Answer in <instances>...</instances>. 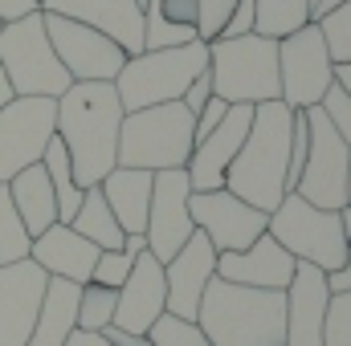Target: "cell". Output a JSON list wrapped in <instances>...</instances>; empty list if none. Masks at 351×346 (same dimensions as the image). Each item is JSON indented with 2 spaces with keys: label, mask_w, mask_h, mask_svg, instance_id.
Listing matches in <instances>:
<instances>
[{
  "label": "cell",
  "mask_w": 351,
  "mask_h": 346,
  "mask_svg": "<svg viewBox=\"0 0 351 346\" xmlns=\"http://www.w3.org/2000/svg\"><path fill=\"white\" fill-rule=\"evenodd\" d=\"M311 8H315V0H311Z\"/></svg>",
  "instance_id": "obj_50"
},
{
  "label": "cell",
  "mask_w": 351,
  "mask_h": 346,
  "mask_svg": "<svg viewBox=\"0 0 351 346\" xmlns=\"http://www.w3.org/2000/svg\"><path fill=\"white\" fill-rule=\"evenodd\" d=\"M319 110L327 114V122L335 127V135H339V139H343V143L351 147V94H348V90L339 86V82H335V86H331L327 94H323Z\"/></svg>",
  "instance_id": "obj_36"
},
{
  "label": "cell",
  "mask_w": 351,
  "mask_h": 346,
  "mask_svg": "<svg viewBox=\"0 0 351 346\" xmlns=\"http://www.w3.org/2000/svg\"><path fill=\"white\" fill-rule=\"evenodd\" d=\"M41 168H45V175H49V187H53V200H58V220H62V224H70V220H74V212H78V204H82V187H78V179H74L70 155H66V147H62V139H58V135L45 143Z\"/></svg>",
  "instance_id": "obj_27"
},
{
  "label": "cell",
  "mask_w": 351,
  "mask_h": 346,
  "mask_svg": "<svg viewBox=\"0 0 351 346\" xmlns=\"http://www.w3.org/2000/svg\"><path fill=\"white\" fill-rule=\"evenodd\" d=\"M114 306H119V289L86 281V285L78 289V330L102 334V330L110 326V318H114Z\"/></svg>",
  "instance_id": "obj_30"
},
{
  "label": "cell",
  "mask_w": 351,
  "mask_h": 346,
  "mask_svg": "<svg viewBox=\"0 0 351 346\" xmlns=\"http://www.w3.org/2000/svg\"><path fill=\"white\" fill-rule=\"evenodd\" d=\"M70 228L78 232V237H86L94 249H123V228H119V220H114V212L106 208V196L98 191V187H86L82 191V204H78V212H74V220H70Z\"/></svg>",
  "instance_id": "obj_26"
},
{
  "label": "cell",
  "mask_w": 351,
  "mask_h": 346,
  "mask_svg": "<svg viewBox=\"0 0 351 346\" xmlns=\"http://www.w3.org/2000/svg\"><path fill=\"white\" fill-rule=\"evenodd\" d=\"M233 8H237V0H196V37L204 45L217 41L225 33V25H229Z\"/></svg>",
  "instance_id": "obj_34"
},
{
  "label": "cell",
  "mask_w": 351,
  "mask_h": 346,
  "mask_svg": "<svg viewBox=\"0 0 351 346\" xmlns=\"http://www.w3.org/2000/svg\"><path fill=\"white\" fill-rule=\"evenodd\" d=\"M208 78L213 94L225 102H274L278 86V41L262 33H241V37H217L208 41Z\"/></svg>",
  "instance_id": "obj_5"
},
{
  "label": "cell",
  "mask_w": 351,
  "mask_h": 346,
  "mask_svg": "<svg viewBox=\"0 0 351 346\" xmlns=\"http://www.w3.org/2000/svg\"><path fill=\"white\" fill-rule=\"evenodd\" d=\"M45 269L33 261L0 265V346H25L33 334L41 297H45Z\"/></svg>",
  "instance_id": "obj_16"
},
{
  "label": "cell",
  "mask_w": 351,
  "mask_h": 346,
  "mask_svg": "<svg viewBox=\"0 0 351 346\" xmlns=\"http://www.w3.org/2000/svg\"><path fill=\"white\" fill-rule=\"evenodd\" d=\"M41 12L70 16L106 33L114 45H123L127 57L143 53V8L135 0H41Z\"/></svg>",
  "instance_id": "obj_18"
},
{
  "label": "cell",
  "mask_w": 351,
  "mask_h": 346,
  "mask_svg": "<svg viewBox=\"0 0 351 346\" xmlns=\"http://www.w3.org/2000/svg\"><path fill=\"white\" fill-rule=\"evenodd\" d=\"M200 70H208V45L204 41H188L176 49H143V53L123 62V70L114 78V94H119L123 110L180 102Z\"/></svg>",
  "instance_id": "obj_6"
},
{
  "label": "cell",
  "mask_w": 351,
  "mask_h": 346,
  "mask_svg": "<svg viewBox=\"0 0 351 346\" xmlns=\"http://www.w3.org/2000/svg\"><path fill=\"white\" fill-rule=\"evenodd\" d=\"M278 86H282L278 98L290 110L319 106L323 94L335 86V62H331L315 21H306L302 29H294L278 41Z\"/></svg>",
  "instance_id": "obj_9"
},
{
  "label": "cell",
  "mask_w": 351,
  "mask_h": 346,
  "mask_svg": "<svg viewBox=\"0 0 351 346\" xmlns=\"http://www.w3.org/2000/svg\"><path fill=\"white\" fill-rule=\"evenodd\" d=\"M147 346H208V338L192 318H176V314L164 310L147 326Z\"/></svg>",
  "instance_id": "obj_32"
},
{
  "label": "cell",
  "mask_w": 351,
  "mask_h": 346,
  "mask_svg": "<svg viewBox=\"0 0 351 346\" xmlns=\"http://www.w3.org/2000/svg\"><path fill=\"white\" fill-rule=\"evenodd\" d=\"M311 21V0H258L254 4V33L282 41L286 33Z\"/></svg>",
  "instance_id": "obj_28"
},
{
  "label": "cell",
  "mask_w": 351,
  "mask_h": 346,
  "mask_svg": "<svg viewBox=\"0 0 351 346\" xmlns=\"http://www.w3.org/2000/svg\"><path fill=\"white\" fill-rule=\"evenodd\" d=\"M327 289H331V293H351V261L339 265L335 273H327Z\"/></svg>",
  "instance_id": "obj_41"
},
{
  "label": "cell",
  "mask_w": 351,
  "mask_h": 346,
  "mask_svg": "<svg viewBox=\"0 0 351 346\" xmlns=\"http://www.w3.org/2000/svg\"><path fill=\"white\" fill-rule=\"evenodd\" d=\"M298 261L290 257L269 232H262L250 249L241 253H217V277L233 281V285H250V289H274L286 293L290 277H294Z\"/></svg>",
  "instance_id": "obj_20"
},
{
  "label": "cell",
  "mask_w": 351,
  "mask_h": 346,
  "mask_svg": "<svg viewBox=\"0 0 351 346\" xmlns=\"http://www.w3.org/2000/svg\"><path fill=\"white\" fill-rule=\"evenodd\" d=\"M0 70L16 98H62L74 86L49 45L41 8L21 21L0 25Z\"/></svg>",
  "instance_id": "obj_7"
},
{
  "label": "cell",
  "mask_w": 351,
  "mask_h": 346,
  "mask_svg": "<svg viewBox=\"0 0 351 346\" xmlns=\"http://www.w3.org/2000/svg\"><path fill=\"white\" fill-rule=\"evenodd\" d=\"M306 114V131H311V143H306V163L298 175V196L315 208H327V212H343L348 208V168H351V147L335 135V127L327 122V114L319 106L302 110Z\"/></svg>",
  "instance_id": "obj_10"
},
{
  "label": "cell",
  "mask_w": 351,
  "mask_h": 346,
  "mask_svg": "<svg viewBox=\"0 0 351 346\" xmlns=\"http://www.w3.org/2000/svg\"><path fill=\"white\" fill-rule=\"evenodd\" d=\"M323 346H351V293H331L323 314Z\"/></svg>",
  "instance_id": "obj_33"
},
{
  "label": "cell",
  "mask_w": 351,
  "mask_h": 346,
  "mask_svg": "<svg viewBox=\"0 0 351 346\" xmlns=\"http://www.w3.org/2000/svg\"><path fill=\"white\" fill-rule=\"evenodd\" d=\"M102 338H106V346H147V334H131V330H119V326H106Z\"/></svg>",
  "instance_id": "obj_40"
},
{
  "label": "cell",
  "mask_w": 351,
  "mask_h": 346,
  "mask_svg": "<svg viewBox=\"0 0 351 346\" xmlns=\"http://www.w3.org/2000/svg\"><path fill=\"white\" fill-rule=\"evenodd\" d=\"M135 4H139V8H143V4H147V0H135Z\"/></svg>",
  "instance_id": "obj_49"
},
{
  "label": "cell",
  "mask_w": 351,
  "mask_h": 346,
  "mask_svg": "<svg viewBox=\"0 0 351 346\" xmlns=\"http://www.w3.org/2000/svg\"><path fill=\"white\" fill-rule=\"evenodd\" d=\"M8 196H12V208L16 216L25 220L29 237H41L45 228L58 224V200H53V187H49V175L41 163L25 168L8 179Z\"/></svg>",
  "instance_id": "obj_25"
},
{
  "label": "cell",
  "mask_w": 351,
  "mask_h": 346,
  "mask_svg": "<svg viewBox=\"0 0 351 346\" xmlns=\"http://www.w3.org/2000/svg\"><path fill=\"white\" fill-rule=\"evenodd\" d=\"M250 122H254V106L233 102L229 114L221 118V127H217L213 135H204V139L192 147L188 168H184L192 191H217V187H225V172H229V163L237 159V151H241V143H245V135H250Z\"/></svg>",
  "instance_id": "obj_15"
},
{
  "label": "cell",
  "mask_w": 351,
  "mask_h": 346,
  "mask_svg": "<svg viewBox=\"0 0 351 346\" xmlns=\"http://www.w3.org/2000/svg\"><path fill=\"white\" fill-rule=\"evenodd\" d=\"M327 302H331L327 273L298 261V269L286 285V343L282 346H323Z\"/></svg>",
  "instance_id": "obj_21"
},
{
  "label": "cell",
  "mask_w": 351,
  "mask_h": 346,
  "mask_svg": "<svg viewBox=\"0 0 351 346\" xmlns=\"http://www.w3.org/2000/svg\"><path fill=\"white\" fill-rule=\"evenodd\" d=\"M29 249H33V237H29L25 220H21L16 208H12L8 183H0V265L29 261Z\"/></svg>",
  "instance_id": "obj_29"
},
{
  "label": "cell",
  "mask_w": 351,
  "mask_h": 346,
  "mask_svg": "<svg viewBox=\"0 0 351 346\" xmlns=\"http://www.w3.org/2000/svg\"><path fill=\"white\" fill-rule=\"evenodd\" d=\"M229 106H233V102H225V98H217V94H213V98L204 102V110L196 114V143H200L204 135H213V131L221 127V118L229 114Z\"/></svg>",
  "instance_id": "obj_37"
},
{
  "label": "cell",
  "mask_w": 351,
  "mask_h": 346,
  "mask_svg": "<svg viewBox=\"0 0 351 346\" xmlns=\"http://www.w3.org/2000/svg\"><path fill=\"white\" fill-rule=\"evenodd\" d=\"M265 232L290 253L294 261H306L323 273H335L348 265V232H343V212H327L306 204L298 191H286L282 204L269 212Z\"/></svg>",
  "instance_id": "obj_8"
},
{
  "label": "cell",
  "mask_w": 351,
  "mask_h": 346,
  "mask_svg": "<svg viewBox=\"0 0 351 346\" xmlns=\"http://www.w3.org/2000/svg\"><path fill=\"white\" fill-rule=\"evenodd\" d=\"M217 277V249L208 245L204 232H192L184 241V249L164 261V285H168V314L176 318H192L200 310V297L208 289V281Z\"/></svg>",
  "instance_id": "obj_17"
},
{
  "label": "cell",
  "mask_w": 351,
  "mask_h": 346,
  "mask_svg": "<svg viewBox=\"0 0 351 346\" xmlns=\"http://www.w3.org/2000/svg\"><path fill=\"white\" fill-rule=\"evenodd\" d=\"M152 179L156 172H139V168H114L98 183V191L106 196V208L114 212L123 232H143L147 228V208H152Z\"/></svg>",
  "instance_id": "obj_23"
},
{
  "label": "cell",
  "mask_w": 351,
  "mask_h": 346,
  "mask_svg": "<svg viewBox=\"0 0 351 346\" xmlns=\"http://www.w3.org/2000/svg\"><path fill=\"white\" fill-rule=\"evenodd\" d=\"M315 25H319V33H323V45H327L331 62H335V66L351 62V0L335 4V8L323 12V16H315Z\"/></svg>",
  "instance_id": "obj_31"
},
{
  "label": "cell",
  "mask_w": 351,
  "mask_h": 346,
  "mask_svg": "<svg viewBox=\"0 0 351 346\" xmlns=\"http://www.w3.org/2000/svg\"><path fill=\"white\" fill-rule=\"evenodd\" d=\"M66 346H106V338H102V334H86V330H74V334L66 338Z\"/></svg>",
  "instance_id": "obj_43"
},
{
  "label": "cell",
  "mask_w": 351,
  "mask_h": 346,
  "mask_svg": "<svg viewBox=\"0 0 351 346\" xmlns=\"http://www.w3.org/2000/svg\"><path fill=\"white\" fill-rule=\"evenodd\" d=\"M102 249H94L86 237H78L70 224H53L45 228L41 237H33V249L29 261L45 269V277H62V281H74V285H86L90 273H94V261Z\"/></svg>",
  "instance_id": "obj_22"
},
{
  "label": "cell",
  "mask_w": 351,
  "mask_h": 346,
  "mask_svg": "<svg viewBox=\"0 0 351 346\" xmlns=\"http://www.w3.org/2000/svg\"><path fill=\"white\" fill-rule=\"evenodd\" d=\"M188 200H192V183L184 168L172 172H156L152 179V208H147V253L156 261H172V253L184 249V241L196 232L192 224V212H188Z\"/></svg>",
  "instance_id": "obj_14"
},
{
  "label": "cell",
  "mask_w": 351,
  "mask_h": 346,
  "mask_svg": "<svg viewBox=\"0 0 351 346\" xmlns=\"http://www.w3.org/2000/svg\"><path fill=\"white\" fill-rule=\"evenodd\" d=\"M343 232H348V261H351V208H343Z\"/></svg>",
  "instance_id": "obj_47"
},
{
  "label": "cell",
  "mask_w": 351,
  "mask_h": 346,
  "mask_svg": "<svg viewBox=\"0 0 351 346\" xmlns=\"http://www.w3.org/2000/svg\"><path fill=\"white\" fill-rule=\"evenodd\" d=\"M188 212H192L196 232H204L217 253H241V249H250L265 232V224H269L265 212H258L245 200H237L225 187H217V191H192Z\"/></svg>",
  "instance_id": "obj_13"
},
{
  "label": "cell",
  "mask_w": 351,
  "mask_h": 346,
  "mask_svg": "<svg viewBox=\"0 0 351 346\" xmlns=\"http://www.w3.org/2000/svg\"><path fill=\"white\" fill-rule=\"evenodd\" d=\"M348 208H351V168H348Z\"/></svg>",
  "instance_id": "obj_48"
},
{
  "label": "cell",
  "mask_w": 351,
  "mask_h": 346,
  "mask_svg": "<svg viewBox=\"0 0 351 346\" xmlns=\"http://www.w3.org/2000/svg\"><path fill=\"white\" fill-rule=\"evenodd\" d=\"M290 131H294V110L274 98L254 106L250 135L237 151V159L225 172V191L237 200L254 204L258 212H274L286 196V168H290Z\"/></svg>",
  "instance_id": "obj_2"
},
{
  "label": "cell",
  "mask_w": 351,
  "mask_h": 346,
  "mask_svg": "<svg viewBox=\"0 0 351 346\" xmlns=\"http://www.w3.org/2000/svg\"><path fill=\"white\" fill-rule=\"evenodd\" d=\"M123 102L114 82H74L58 98V122L53 135L62 139L78 187H98L119 168V127H123Z\"/></svg>",
  "instance_id": "obj_1"
},
{
  "label": "cell",
  "mask_w": 351,
  "mask_h": 346,
  "mask_svg": "<svg viewBox=\"0 0 351 346\" xmlns=\"http://www.w3.org/2000/svg\"><path fill=\"white\" fill-rule=\"evenodd\" d=\"M168 310V285H164V261L152 253H139L131 277L119 285V306L110 326L131 330V334H147V326Z\"/></svg>",
  "instance_id": "obj_19"
},
{
  "label": "cell",
  "mask_w": 351,
  "mask_h": 346,
  "mask_svg": "<svg viewBox=\"0 0 351 346\" xmlns=\"http://www.w3.org/2000/svg\"><path fill=\"white\" fill-rule=\"evenodd\" d=\"M196 326L204 330L208 346H282L286 343V293L250 289L213 277Z\"/></svg>",
  "instance_id": "obj_3"
},
{
  "label": "cell",
  "mask_w": 351,
  "mask_h": 346,
  "mask_svg": "<svg viewBox=\"0 0 351 346\" xmlns=\"http://www.w3.org/2000/svg\"><path fill=\"white\" fill-rule=\"evenodd\" d=\"M78 289L82 285L62 281V277L45 281V297H41L33 334L25 346H66V338L78 330Z\"/></svg>",
  "instance_id": "obj_24"
},
{
  "label": "cell",
  "mask_w": 351,
  "mask_h": 346,
  "mask_svg": "<svg viewBox=\"0 0 351 346\" xmlns=\"http://www.w3.org/2000/svg\"><path fill=\"white\" fill-rule=\"evenodd\" d=\"M53 122L58 98H12L0 110V183L41 163L45 143L53 139Z\"/></svg>",
  "instance_id": "obj_12"
},
{
  "label": "cell",
  "mask_w": 351,
  "mask_h": 346,
  "mask_svg": "<svg viewBox=\"0 0 351 346\" xmlns=\"http://www.w3.org/2000/svg\"><path fill=\"white\" fill-rule=\"evenodd\" d=\"M123 253H131V257L147 253V237H143V232H127V237H123Z\"/></svg>",
  "instance_id": "obj_42"
},
{
  "label": "cell",
  "mask_w": 351,
  "mask_h": 346,
  "mask_svg": "<svg viewBox=\"0 0 351 346\" xmlns=\"http://www.w3.org/2000/svg\"><path fill=\"white\" fill-rule=\"evenodd\" d=\"M335 4H343V0H315V8H311V21H315V16H323V12H331Z\"/></svg>",
  "instance_id": "obj_46"
},
{
  "label": "cell",
  "mask_w": 351,
  "mask_h": 346,
  "mask_svg": "<svg viewBox=\"0 0 351 346\" xmlns=\"http://www.w3.org/2000/svg\"><path fill=\"white\" fill-rule=\"evenodd\" d=\"M41 21H45L49 45H53L62 70L70 74V82H114L119 78L127 53L106 33L78 25L70 16H53V12H41Z\"/></svg>",
  "instance_id": "obj_11"
},
{
  "label": "cell",
  "mask_w": 351,
  "mask_h": 346,
  "mask_svg": "<svg viewBox=\"0 0 351 346\" xmlns=\"http://www.w3.org/2000/svg\"><path fill=\"white\" fill-rule=\"evenodd\" d=\"M37 4H41V0H37Z\"/></svg>",
  "instance_id": "obj_51"
},
{
  "label": "cell",
  "mask_w": 351,
  "mask_h": 346,
  "mask_svg": "<svg viewBox=\"0 0 351 346\" xmlns=\"http://www.w3.org/2000/svg\"><path fill=\"white\" fill-rule=\"evenodd\" d=\"M37 8H41L37 0H0V25L21 21V16H29V12H37Z\"/></svg>",
  "instance_id": "obj_39"
},
{
  "label": "cell",
  "mask_w": 351,
  "mask_h": 346,
  "mask_svg": "<svg viewBox=\"0 0 351 346\" xmlns=\"http://www.w3.org/2000/svg\"><path fill=\"white\" fill-rule=\"evenodd\" d=\"M12 98H16V94H12V86H8V78H4V70H0V110H4V106H8Z\"/></svg>",
  "instance_id": "obj_45"
},
{
  "label": "cell",
  "mask_w": 351,
  "mask_h": 346,
  "mask_svg": "<svg viewBox=\"0 0 351 346\" xmlns=\"http://www.w3.org/2000/svg\"><path fill=\"white\" fill-rule=\"evenodd\" d=\"M208 98H213V78H208V70H200V74L192 78V86L184 90V98H180V102H184V110L196 118V114L204 110V102H208Z\"/></svg>",
  "instance_id": "obj_38"
},
{
  "label": "cell",
  "mask_w": 351,
  "mask_h": 346,
  "mask_svg": "<svg viewBox=\"0 0 351 346\" xmlns=\"http://www.w3.org/2000/svg\"><path fill=\"white\" fill-rule=\"evenodd\" d=\"M131 269H135V257H131V253H123V249H106V253H98V261H94L90 281H94V285H110V289H119V285L131 277Z\"/></svg>",
  "instance_id": "obj_35"
},
{
  "label": "cell",
  "mask_w": 351,
  "mask_h": 346,
  "mask_svg": "<svg viewBox=\"0 0 351 346\" xmlns=\"http://www.w3.org/2000/svg\"><path fill=\"white\" fill-rule=\"evenodd\" d=\"M196 147V118L184 110V102L127 110L119 127V168L139 172H172L188 168V155Z\"/></svg>",
  "instance_id": "obj_4"
},
{
  "label": "cell",
  "mask_w": 351,
  "mask_h": 346,
  "mask_svg": "<svg viewBox=\"0 0 351 346\" xmlns=\"http://www.w3.org/2000/svg\"><path fill=\"white\" fill-rule=\"evenodd\" d=\"M335 82H339V86H343V90L351 94V62H343V66H335Z\"/></svg>",
  "instance_id": "obj_44"
}]
</instances>
